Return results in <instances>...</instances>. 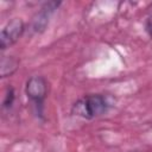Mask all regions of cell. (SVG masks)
Wrapping results in <instances>:
<instances>
[{"label": "cell", "mask_w": 152, "mask_h": 152, "mask_svg": "<svg viewBox=\"0 0 152 152\" xmlns=\"http://www.w3.org/2000/svg\"><path fill=\"white\" fill-rule=\"evenodd\" d=\"M110 108V102L102 94H90L78 99L71 106V114L86 120L96 119L106 114Z\"/></svg>", "instance_id": "cell-1"}, {"label": "cell", "mask_w": 152, "mask_h": 152, "mask_svg": "<svg viewBox=\"0 0 152 152\" xmlns=\"http://www.w3.org/2000/svg\"><path fill=\"white\" fill-rule=\"evenodd\" d=\"M48 81L43 76H31L25 84V94L27 99L37 107L42 108L48 96Z\"/></svg>", "instance_id": "cell-2"}, {"label": "cell", "mask_w": 152, "mask_h": 152, "mask_svg": "<svg viewBox=\"0 0 152 152\" xmlns=\"http://www.w3.org/2000/svg\"><path fill=\"white\" fill-rule=\"evenodd\" d=\"M25 31V24L20 18L10 20L0 32V49L6 50L7 48L15 44Z\"/></svg>", "instance_id": "cell-3"}, {"label": "cell", "mask_w": 152, "mask_h": 152, "mask_svg": "<svg viewBox=\"0 0 152 152\" xmlns=\"http://www.w3.org/2000/svg\"><path fill=\"white\" fill-rule=\"evenodd\" d=\"M59 6V2H48L44 5L42 11H39L32 21V28L34 32H43L49 24V18L53 13L55 10Z\"/></svg>", "instance_id": "cell-4"}, {"label": "cell", "mask_w": 152, "mask_h": 152, "mask_svg": "<svg viewBox=\"0 0 152 152\" xmlns=\"http://www.w3.org/2000/svg\"><path fill=\"white\" fill-rule=\"evenodd\" d=\"M19 62L13 56H2L1 63H0V74L1 77H8L14 74V71L18 68Z\"/></svg>", "instance_id": "cell-5"}, {"label": "cell", "mask_w": 152, "mask_h": 152, "mask_svg": "<svg viewBox=\"0 0 152 152\" xmlns=\"http://www.w3.org/2000/svg\"><path fill=\"white\" fill-rule=\"evenodd\" d=\"M14 90H13V88L12 87H10L8 89H7V91H6V95H5V99H4V101H2V107L4 108H11L12 107V104H13V102H14Z\"/></svg>", "instance_id": "cell-6"}, {"label": "cell", "mask_w": 152, "mask_h": 152, "mask_svg": "<svg viewBox=\"0 0 152 152\" xmlns=\"http://www.w3.org/2000/svg\"><path fill=\"white\" fill-rule=\"evenodd\" d=\"M146 32L150 34V37L152 38V18H150L146 21Z\"/></svg>", "instance_id": "cell-7"}, {"label": "cell", "mask_w": 152, "mask_h": 152, "mask_svg": "<svg viewBox=\"0 0 152 152\" xmlns=\"http://www.w3.org/2000/svg\"><path fill=\"white\" fill-rule=\"evenodd\" d=\"M150 12H151V14H152V4H151V6H150Z\"/></svg>", "instance_id": "cell-8"}]
</instances>
